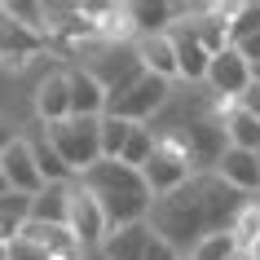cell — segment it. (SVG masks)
<instances>
[{
  "mask_svg": "<svg viewBox=\"0 0 260 260\" xmlns=\"http://www.w3.org/2000/svg\"><path fill=\"white\" fill-rule=\"evenodd\" d=\"M84 260H106V256H97V251H88V256H84Z\"/></svg>",
  "mask_w": 260,
  "mask_h": 260,
  "instance_id": "obj_32",
  "label": "cell"
},
{
  "mask_svg": "<svg viewBox=\"0 0 260 260\" xmlns=\"http://www.w3.org/2000/svg\"><path fill=\"white\" fill-rule=\"evenodd\" d=\"M44 133L53 141V150L62 154V164L71 168V177H84L93 164H102V119H67L44 123Z\"/></svg>",
  "mask_w": 260,
  "mask_h": 260,
  "instance_id": "obj_3",
  "label": "cell"
},
{
  "mask_svg": "<svg viewBox=\"0 0 260 260\" xmlns=\"http://www.w3.org/2000/svg\"><path fill=\"white\" fill-rule=\"evenodd\" d=\"M234 49L243 53L247 67H256V62H260V36H251V40H243V44H234Z\"/></svg>",
  "mask_w": 260,
  "mask_h": 260,
  "instance_id": "obj_27",
  "label": "cell"
},
{
  "mask_svg": "<svg viewBox=\"0 0 260 260\" xmlns=\"http://www.w3.org/2000/svg\"><path fill=\"white\" fill-rule=\"evenodd\" d=\"M181 260H190V256H181Z\"/></svg>",
  "mask_w": 260,
  "mask_h": 260,
  "instance_id": "obj_33",
  "label": "cell"
},
{
  "mask_svg": "<svg viewBox=\"0 0 260 260\" xmlns=\"http://www.w3.org/2000/svg\"><path fill=\"white\" fill-rule=\"evenodd\" d=\"M141 177H146V185H150L154 199H164V194L181 190L185 181L194 177V168L190 159L181 154L177 141H168V137H154V154H150V164L141 168Z\"/></svg>",
  "mask_w": 260,
  "mask_h": 260,
  "instance_id": "obj_7",
  "label": "cell"
},
{
  "mask_svg": "<svg viewBox=\"0 0 260 260\" xmlns=\"http://www.w3.org/2000/svg\"><path fill=\"white\" fill-rule=\"evenodd\" d=\"M0 172L9 181V190H18V194H31V199H36V194L44 190V177H40V168H36V154H31V146H27L22 133L9 141V150L0 154Z\"/></svg>",
  "mask_w": 260,
  "mask_h": 260,
  "instance_id": "obj_11",
  "label": "cell"
},
{
  "mask_svg": "<svg viewBox=\"0 0 260 260\" xmlns=\"http://www.w3.org/2000/svg\"><path fill=\"white\" fill-rule=\"evenodd\" d=\"M31 106H36V119L40 123H57L71 115V84H67V67L62 71H44L36 80V93H31Z\"/></svg>",
  "mask_w": 260,
  "mask_h": 260,
  "instance_id": "obj_12",
  "label": "cell"
},
{
  "mask_svg": "<svg viewBox=\"0 0 260 260\" xmlns=\"http://www.w3.org/2000/svg\"><path fill=\"white\" fill-rule=\"evenodd\" d=\"M5 190H9V181H5V172H0V194H5Z\"/></svg>",
  "mask_w": 260,
  "mask_h": 260,
  "instance_id": "obj_31",
  "label": "cell"
},
{
  "mask_svg": "<svg viewBox=\"0 0 260 260\" xmlns=\"http://www.w3.org/2000/svg\"><path fill=\"white\" fill-rule=\"evenodd\" d=\"M88 251L80 247V238L67 225H40L27 220L22 234L9 243V260H84Z\"/></svg>",
  "mask_w": 260,
  "mask_h": 260,
  "instance_id": "obj_5",
  "label": "cell"
},
{
  "mask_svg": "<svg viewBox=\"0 0 260 260\" xmlns=\"http://www.w3.org/2000/svg\"><path fill=\"white\" fill-rule=\"evenodd\" d=\"M75 181L102 203V212H106L110 225L146 220L150 207H154V194H150V185H146V177H141L137 168L119 164V159H102V164H93L84 177H75Z\"/></svg>",
  "mask_w": 260,
  "mask_h": 260,
  "instance_id": "obj_2",
  "label": "cell"
},
{
  "mask_svg": "<svg viewBox=\"0 0 260 260\" xmlns=\"http://www.w3.org/2000/svg\"><path fill=\"white\" fill-rule=\"evenodd\" d=\"M216 177L225 181V185H234L238 194L256 199V194H260V159L251 150H234V146H225V154H220V164H216Z\"/></svg>",
  "mask_w": 260,
  "mask_h": 260,
  "instance_id": "obj_15",
  "label": "cell"
},
{
  "mask_svg": "<svg viewBox=\"0 0 260 260\" xmlns=\"http://www.w3.org/2000/svg\"><path fill=\"white\" fill-rule=\"evenodd\" d=\"M141 260H181V251H177V247H168L164 238H154V243L146 247V256H141Z\"/></svg>",
  "mask_w": 260,
  "mask_h": 260,
  "instance_id": "obj_26",
  "label": "cell"
},
{
  "mask_svg": "<svg viewBox=\"0 0 260 260\" xmlns=\"http://www.w3.org/2000/svg\"><path fill=\"white\" fill-rule=\"evenodd\" d=\"M251 36H260V0H243L230 22V44H243Z\"/></svg>",
  "mask_w": 260,
  "mask_h": 260,
  "instance_id": "obj_25",
  "label": "cell"
},
{
  "mask_svg": "<svg viewBox=\"0 0 260 260\" xmlns=\"http://www.w3.org/2000/svg\"><path fill=\"white\" fill-rule=\"evenodd\" d=\"M67 230L75 234V238H80V247H84V251H97V247H102V238H106V230H110V220H106V212H102V203H97L93 194L84 190L80 181L71 185Z\"/></svg>",
  "mask_w": 260,
  "mask_h": 260,
  "instance_id": "obj_8",
  "label": "cell"
},
{
  "mask_svg": "<svg viewBox=\"0 0 260 260\" xmlns=\"http://www.w3.org/2000/svg\"><path fill=\"white\" fill-rule=\"evenodd\" d=\"M150 154H154V133H150V123H137L133 137H128V146H123V154H119V164L141 172V168L150 164Z\"/></svg>",
  "mask_w": 260,
  "mask_h": 260,
  "instance_id": "obj_24",
  "label": "cell"
},
{
  "mask_svg": "<svg viewBox=\"0 0 260 260\" xmlns=\"http://www.w3.org/2000/svg\"><path fill=\"white\" fill-rule=\"evenodd\" d=\"M168 36H172V49H177L181 84H203V80H207V67H212V53H207L203 44H199V36H194L185 22H177V27L168 31Z\"/></svg>",
  "mask_w": 260,
  "mask_h": 260,
  "instance_id": "obj_14",
  "label": "cell"
},
{
  "mask_svg": "<svg viewBox=\"0 0 260 260\" xmlns=\"http://www.w3.org/2000/svg\"><path fill=\"white\" fill-rule=\"evenodd\" d=\"M137 57H141V67L150 71V75H159V80H168V84H181L172 36H141L137 40Z\"/></svg>",
  "mask_w": 260,
  "mask_h": 260,
  "instance_id": "obj_17",
  "label": "cell"
},
{
  "mask_svg": "<svg viewBox=\"0 0 260 260\" xmlns=\"http://www.w3.org/2000/svg\"><path fill=\"white\" fill-rule=\"evenodd\" d=\"M251 260H260V238H256V243H251Z\"/></svg>",
  "mask_w": 260,
  "mask_h": 260,
  "instance_id": "obj_30",
  "label": "cell"
},
{
  "mask_svg": "<svg viewBox=\"0 0 260 260\" xmlns=\"http://www.w3.org/2000/svg\"><path fill=\"white\" fill-rule=\"evenodd\" d=\"M75 67L88 71V75L106 88V97L110 93H123L133 80L146 75V67H141V57H137V44H106V40H97Z\"/></svg>",
  "mask_w": 260,
  "mask_h": 260,
  "instance_id": "obj_4",
  "label": "cell"
},
{
  "mask_svg": "<svg viewBox=\"0 0 260 260\" xmlns=\"http://www.w3.org/2000/svg\"><path fill=\"white\" fill-rule=\"evenodd\" d=\"M256 199H260V194H256Z\"/></svg>",
  "mask_w": 260,
  "mask_h": 260,
  "instance_id": "obj_35",
  "label": "cell"
},
{
  "mask_svg": "<svg viewBox=\"0 0 260 260\" xmlns=\"http://www.w3.org/2000/svg\"><path fill=\"white\" fill-rule=\"evenodd\" d=\"M230 234H234V243H238V251H251V243L260 238V199H247V203L238 207Z\"/></svg>",
  "mask_w": 260,
  "mask_h": 260,
  "instance_id": "obj_22",
  "label": "cell"
},
{
  "mask_svg": "<svg viewBox=\"0 0 260 260\" xmlns=\"http://www.w3.org/2000/svg\"><path fill=\"white\" fill-rule=\"evenodd\" d=\"M150 243H154L150 220H133V225H110V230H106V238H102V247H97V256H106V260H141Z\"/></svg>",
  "mask_w": 260,
  "mask_h": 260,
  "instance_id": "obj_13",
  "label": "cell"
},
{
  "mask_svg": "<svg viewBox=\"0 0 260 260\" xmlns=\"http://www.w3.org/2000/svg\"><path fill=\"white\" fill-rule=\"evenodd\" d=\"M225 128V146H234V150H260V119L256 115H247L243 106H234L230 110V119L220 123Z\"/></svg>",
  "mask_w": 260,
  "mask_h": 260,
  "instance_id": "obj_20",
  "label": "cell"
},
{
  "mask_svg": "<svg viewBox=\"0 0 260 260\" xmlns=\"http://www.w3.org/2000/svg\"><path fill=\"white\" fill-rule=\"evenodd\" d=\"M27 137V146H31V154H36V168H40V177H44V185H57V181H75L71 177V168L62 164V154L53 150V141H49V133H44V123L36 119L22 133Z\"/></svg>",
  "mask_w": 260,
  "mask_h": 260,
  "instance_id": "obj_18",
  "label": "cell"
},
{
  "mask_svg": "<svg viewBox=\"0 0 260 260\" xmlns=\"http://www.w3.org/2000/svg\"><path fill=\"white\" fill-rule=\"evenodd\" d=\"M185 256H190V260H234V256H238V243H234L230 230H216V234H203Z\"/></svg>",
  "mask_w": 260,
  "mask_h": 260,
  "instance_id": "obj_21",
  "label": "cell"
},
{
  "mask_svg": "<svg viewBox=\"0 0 260 260\" xmlns=\"http://www.w3.org/2000/svg\"><path fill=\"white\" fill-rule=\"evenodd\" d=\"M14 137H18V133H14V128H9V123H5V119H0V154L9 150V141H14Z\"/></svg>",
  "mask_w": 260,
  "mask_h": 260,
  "instance_id": "obj_28",
  "label": "cell"
},
{
  "mask_svg": "<svg viewBox=\"0 0 260 260\" xmlns=\"http://www.w3.org/2000/svg\"><path fill=\"white\" fill-rule=\"evenodd\" d=\"M243 203H247V194H238L234 185H225L216 172H199V177H190L181 190L154 199V207H150L146 220H150L154 238H164L168 247H177L181 256H185L203 234L230 230Z\"/></svg>",
  "mask_w": 260,
  "mask_h": 260,
  "instance_id": "obj_1",
  "label": "cell"
},
{
  "mask_svg": "<svg viewBox=\"0 0 260 260\" xmlns=\"http://www.w3.org/2000/svg\"><path fill=\"white\" fill-rule=\"evenodd\" d=\"M207 93L212 97H230V102H238V97L251 88V67L243 62V53L238 49H225V53H216L212 57V67H207Z\"/></svg>",
  "mask_w": 260,
  "mask_h": 260,
  "instance_id": "obj_10",
  "label": "cell"
},
{
  "mask_svg": "<svg viewBox=\"0 0 260 260\" xmlns=\"http://www.w3.org/2000/svg\"><path fill=\"white\" fill-rule=\"evenodd\" d=\"M133 128L137 123L119 119V115H102V159H119L128 137H133Z\"/></svg>",
  "mask_w": 260,
  "mask_h": 260,
  "instance_id": "obj_23",
  "label": "cell"
},
{
  "mask_svg": "<svg viewBox=\"0 0 260 260\" xmlns=\"http://www.w3.org/2000/svg\"><path fill=\"white\" fill-rule=\"evenodd\" d=\"M256 159H260V150H256Z\"/></svg>",
  "mask_w": 260,
  "mask_h": 260,
  "instance_id": "obj_34",
  "label": "cell"
},
{
  "mask_svg": "<svg viewBox=\"0 0 260 260\" xmlns=\"http://www.w3.org/2000/svg\"><path fill=\"white\" fill-rule=\"evenodd\" d=\"M44 49H49V44H44L40 31H31V27H22V22H14L9 14H0V67L5 71L31 67Z\"/></svg>",
  "mask_w": 260,
  "mask_h": 260,
  "instance_id": "obj_9",
  "label": "cell"
},
{
  "mask_svg": "<svg viewBox=\"0 0 260 260\" xmlns=\"http://www.w3.org/2000/svg\"><path fill=\"white\" fill-rule=\"evenodd\" d=\"M67 84H71V115L75 119H102L106 115V88L84 67H67Z\"/></svg>",
  "mask_w": 260,
  "mask_h": 260,
  "instance_id": "obj_16",
  "label": "cell"
},
{
  "mask_svg": "<svg viewBox=\"0 0 260 260\" xmlns=\"http://www.w3.org/2000/svg\"><path fill=\"white\" fill-rule=\"evenodd\" d=\"M172 88H177V84H168V80H159V75L146 71V75L133 80L123 93H110L106 97V115H119V119H128V123H150L154 115L168 106Z\"/></svg>",
  "mask_w": 260,
  "mask_h": 260,
  "instance_id": "obj_6",
  "label": "cell"
},
{
  "mask_svg": "<svg viewBox=\"0 0 260 260\" xmlns=\"http://www.w3.org/2000/svg\"><path fill=\"white\" fill-rule=\"evenodd\" d=\"M251 84H256V88H260V62H256V67H251Z\"/></svg>",
  "mask_w": 260,
  "mask_h": 260,
  "instance_id": "obj_29",
  "label": "cell"
},
{
  "mask_svg": "<svg viewBox=\"0 0 260 260\" xmlns=\"http://www.w3.org/2000/svg\"><path fill=\"white\" fill-rule=\"evenodd\" d=\"M71 185H75V181H57V185H44V190L31 199V220H40V225H67Z\"/></svg>",
  "mask_w": 260,
  "mask_h": 260,
  "instance_id": "obj_19",
  "label": "cell"
}]
</instances>
